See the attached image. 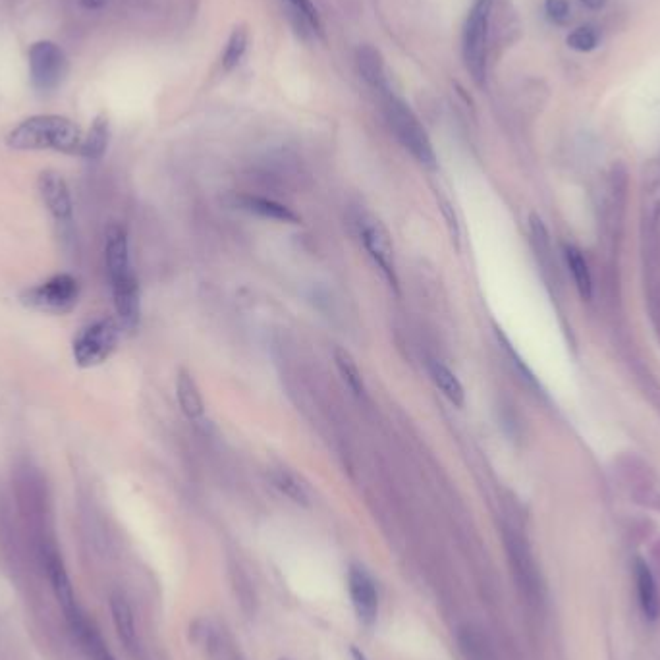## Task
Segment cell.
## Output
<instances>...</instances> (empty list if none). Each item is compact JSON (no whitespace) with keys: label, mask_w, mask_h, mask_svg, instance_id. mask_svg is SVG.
I'll return each instance as SVG.
<instances>
[{"label":"cell","mask_w":660,"mask_h":660,"mask_svg":"<svg viewBox=\"0 0 660 660\" xmlns=\"http://www.w3.org/2000/svg\"><path fill=\"white\" fill-rule=\"evenodd\" d=\"M110 139L109 118L105 114H99L89 132L83 136L82 153L80 157L87 161H101L107 153Z\"/></svg>","instance_id":"obj_18"},{"label":"cell","mask_w":660,"mask_h":660,"mask_svg":"<svg viewBox=\"0 0 660 660\" xmlns=\"http://www.w3.org/2000/svg\"><path fill=\"white\" fill-rule=\"evenodd\" d=\"M105 263L118 323L124 329L134 330L141 317L139 282L130 259L128 232L120 224H110L105 232Z\"/></svg>","instance_id":"obj_1"},{"label":"cell","mask_w":660,"mask_h":660,"mask_svg":"<svg viewBox=\"0 0 660 660\" xmlns=\"http://www.w3.org/2000/svg\"><path fill=\"white\" fill-rule=\"evenodd\" d=\"M120 323L112 317H101L78 330L72 342V356L78 367L91 369L116 352L120 342Z\"/></svg>","instance_id":"obj_6"},{"label":"cell","mask_w":660,"mask_h":660,"mask_svg":"<svg viewBox=\"0 0 660 660\" xmlns=\"http://www.w3.org/2000/svg\"><path fill=\"white\" fill-rule=\"evenodd\" d=\"M37 190H39L43 205L47 207V211L53 215V219L58 224H64V226L72 224L74 201H72L70 186L62 174H58L55 170L41 172L39 180H37Z\"/></svg>","instance_id":"obj_12"},{"label":"cell","mask_w":660,"mask_h":660,"mask_svg":"<svg viewBox=\"0 0 660 660\" xmlns=\"http://www.w3.org/2000/svg\"><path fill=\"white\" fill-rule=\"evenodd\" d=\"M176 398L180 404L182 413L190 419V421H199L205 415V402H203V394L201 388L197 385V381L193 379L192 373L182 369L178 373L176 379Z\"/></svg>","instance_id":"obj_15"},{"label":"cell","mask_w":660,"mask_h":660,"mask_svg":"<svg viewBox=\"0 0 660 660\" xmlns=\"http://www.w3.org/2000/svg\"><path fill=\"white\" fill-rule=\"evenodd\" d=\"M334 363H336L338 373L346 381V385L352 388V392L356 396H363L365 394V381H363V373H361L358 361L354 359V356L344 348H336L334 350Z\"/></svg>","instance_id":"obj_22"},{"label":"cell","mask_w":660,"mask_h":660,"mask_svg":"<svg viewBox=\"0 0 660 660\" xmlns=\"http://www.w3.org/2000/svg\"><path fill=\"white\" fill-rule=\"evenodd\" d=\"M491 12H493V0H475L464 28V60L473 82L477 85H483L487 78Z\"/></svg>","instance_id":"obj_7"},{"label":"cell","mask_w":660,"mask_h":660,"mask_svg":"<svg viewBox=\"0 0 660 660\" xmlns=\"http://www.w3.org/2000/svg\"><path fill=\"white\" fill-rule=\"evenodd\" d=\"M29 80L41 93L58 89L68 76V56L55 41H37L28 51Z\"/></svg>","instance_id":"obj_9"},{"label":"cell","mask_w":660,"mask_h":660,"mask_svg":"<svg viewBox=\"0 0 660 660\" xmlns=\"http://www.w3.org/2000/svg\"><path fill=\"white\" fill-rule=\"evenodd\" d=\"M80 302V282L68 273L51 276L20 294V303L45 315H68Z\"/></svg>","instance_id":"obj_5"},{"label":"cell","mask_w":660,"mask_h":660,"mask_svg":"<svg viewBox=\"0 0 660 660\" xmlns=\"http://www.w3.org/2000/svg\"><path fill=\"white\" fill-rule=\"evenodd\" d=\"M240 205H242V209H246V211L261 217V219L288 222V224H298L300 222V217L290 207L278 203L275 199L257 197V195H244V197H240Z\"/></svg>","instance_id":"obj_17"},{"label":"cell","mask_w":660,"mask_h":660,"mask_svg":"<svg viewBox=\"0 0 660 660\" xmlns=\"http://www.w3.org/2000/svg\"><path fill=\"white\" fill-rule=\"evenodd\" d=\"M597 43H599V33L591 26H581L568 35V45L579 53L593 51L597 47Z\"/></svg>","instance_id":"obj_25"},{"label":"cell","mask_w":660,"mask_h":660,"mask_svg":"<svg viewBox=\"0 0 660 660\" xmlns=\"http://www.w3.org/2000/svg\"><path fill=\"white\" fill-rule=\"evenodd\" d=\"M83 136L82 128L66 116L37 114L14 126L6 136V145L14 151H55L80 157Z\"/></svg>","instance_id":"obj_2"},{"label":"cell","mask_w":660,"mask_h":660,"mask_svg":"<svg viewBox=\"0 0 660 660\" xmlns=\"http://www.w3.org/2000/svg\"><path fill=\"white\" fill-rule=\"evenodd\" d=\"M109 605L112 622H114V628H116V633H118V639L122 641V645L126 647V651H130L132 655H138V626H136L134 608L130 605L128 597L124 593H120V591H114L110 595Z\"/></svg>","instance_id":"obj_13"},{"label":"cell","mask_w":660,"mask_h":660,"mask_svg":"<svg viewBox=\"0 0 660 660\" xmlns=\"http://www.w3.org/2000/svg\"><path fill=\"white\" fill-rule=\"evenodd\" d=\"M271 481H273L276 489L286 498H290L292 502H296L300 506L311 504V495H309L307 485L294 471L286 468H275L271 471Z\"/></svg>","instance_id":"obj_20"},{"label":"cell","mask_w":660,"mask_h":660,"mask_svg":"<svg viewBox=\"0 0 660 660\" xmlns=\"http://www.w3.org/2000/svg\"><path fill=\"white\" fill-rule=\"evenodd\" d=\"M294 14L302 20L303 26L305 28L313 29V31H321V20H319V14L313 6L311 0H288Z\"/></svg>","instance_id":"obj_26"},{"label":"cell","mask_w":660,"mask_h":660,"mask_svg":"<svg viewBox=\"0 0 660 660\" xmlns=\"http://www.w3.org/2000/svg\"><path fill=\"white\" fill-rule=\"evenodd\" d=\"M504 543H506L512 576H514V581H516L525 603H529L531 606L541 605L545 599V585H543L539 566L531 554L527 541L516 531H506Z\"/></svg>","instance_id":"obj_8"},{"label":"cell","mask_w":660,"mask_h":660,"mask_svg":"<svg viewBox=\"0 0 660 660\" xmlns=\"http://www.w3.org/2000/svg\"><path fill=\"white\" fill-rule=\"evenodd\" d=\"M460 651L466 660H496L493 647L481 630L466 626L458 633Z\"/></svg>","instance_id":"obj_21"},{"label":"cell","mask_w":660,"mask_h":660,"mask_svg":"<svg viewBox=\"0 0 660 660\" xmlns=\"http://www.w3.org/2000/svg\"><path fill=\"white\" fill-rule=\"evenodd\" d=\"M383 99H385L383 107H385L386 120L392 128V132L396 134V138L400 139V143L412 153L421 165L431 166V168L437 165L433 143L427 136L425 128L421 126L419 118L413 114V110L392 91H385Z\"/></svg>","instance_id":"obj_4"},{"label":"cell","mask_w":660,"mask_h":660,"mask_svg":"<svg viewBox=\"0 0 660 660\" xmlns=\"http://www.w3.org/2000/svg\"><path fill=\"white\" fill-rule=\"evenodd\" d=\"M583 6H587L589 10H601V8H605L606 2L608 0H579Z\"/></svg>","instance_id":"obj_29"},{"label":"cell","mask_w":660,"mask_h":660,"mask_svg":"<svg viewBox=\"0 0 660 660\" xmlns=\"http://www.w3.org/2000/svg\"><path fill=\"white\" fill-rule=\"evenodd\" d=\"M246 49H248V29L240 26V28L234 29L228 37L226 49L222 53V68L226 72L234 70L246 55Z\"/></svg>","instance_id":"obj_24"},{"label":"cell","mask_w":660,"mask_h":660,"mask_svg":"<svg viewBox=\"0 0 660 660\" xmlns=\"http://www.w3.org/2000/svg\"><path fill=\"white\" fill-rule=\"evenodd\" d=\"M234 660H242V659H240V657H238V659H234Z\"/></svg>","instance_id":"obj_31"},{"label":"cell","mask_w":660,"mask_h":660,"mask_svg":"<svg viewBox=\"0 0 660 660\" xmlns=\"http://www.w3.org/2000/svg\"><path fill=\"white\" fill-rule=\"evenodd\" d=\"M566 261H568L570 273L574 276V282L578 286L581 298L589 300L593 294V278H591V271H589L585 257L574 246H566Z\"/></svg>","instance_id":"obj_23"},{"label":"cell","mask_w":660,"mask_h":660,"mask_svg":"<svg viewBox=\"0 0 660 660\" xmlns=\"http://www.w3.org/2000/svg\"><path fill=\"white\" fill-rule=\"evenodd\" d=\"M545 12L552 24H566L570 20V2L568 0H547Z\"/></svg>","instance_id":"obj_27"},{"label":"cell","mask_w":660,"mask_h":660,"mask_svg":"<svg viewBox=\"0 0 660 660\" xmlns=\"http://www.w3.org/2000/svg\"><path fill=\"white\" fill-rule=\"evenodd\" d=\"M633 574H635L639 606H641L645 618L657 620V616H659V593H657V581L653 578L651 568L647 566V562L637 558L635 564H633Z\"/></svg>","instance_id":"obj_14"},{"label":"cell","mask_w":660,"mask_h":660,"mask_svg":"<svg viewBox=\"0 0 660 660\" xmlns=\"http://www.w3.org/2000/svg\"><path fill=\"white\" fill-rule=\"evenodd\" d=\"M109 2L110 0H80V4H82L85 10H101V8H105Z\"/></svg>","instance_id":"obj_28"},{"label":"cell","mask_w":660,"mask_h":660,"mask_svg":"<svg viewBox=\"0 0 660 660\" xmlns=\"http://www.w3.org/2000/svg\"><path fill=\"white\" fill-rule=\"evenodd\" d=\"M358 70L361 78L369 83L373 89L385 93L388 89V78H386L385 60L383 55L371 47L363 45L358 49Z\"/></svg>","instance_id":"obj_16"},{"label":"cell","mask_w":660,"mask_h":660,"mask_svg":"<svg viewBox=\"0 0 660 660\" xmlns=\"http://www.w3.org/2000/svg\"><path fill=\"white\" fill-rule=\"evenodd\" d=\"M359 238L363 242V248L367 249L373 263L379 267L386 282L398 290V269H396V255H394V244L390 238V232L386 230L385 224L371 213H359L358 219Z\"/></svg>","instance_id":"obj_10"},{"label":"cell","mask_w":660,"mask_h":660,"mask_svg":"<svg viewBox=\"0 0 660 660\" xmlns=\"http://www.w3.org/2000/svg\"><path fill=\"white\" fill-rule=\"evenodd\" d=\"M429 371H431L433 383L446 396V400L452 402L456 408H462L466 402V392H464L460 379L456 377V373L450 367H446L442 361H431Z\"/></svg>","instance_id":"obj_19"},{"label":"cell","mask_w":660,"mask_h":660,"mask_svg":"<svg viewBox=\"0 0 660 660\" xmlns=\"http://www.w3.org/2000/svg\"><path fill=\"white\" fill-rule=\"evenodd\" d=\"M47 570H49V578L53 583L56 601H58V605L64 612V618H66L70 630L76 635L85 657L89 660H118L114 657V653L110 651L109 645L103 639L101 632L97 630V626L87 618L85 610L78 603L72 579H70L66 568H64L62 558L56 552L49 554Z\"/></svg>","instance_id":"obj_3"},{"label":"cell","mask_w":660,"mask_h":660,"mask_svg":"<svg viewBox=\"0 0 660 660\" xmlns=\"http://www.w3.org/2000/svg\"><path fill=\"white\" fill-rule=\"evenodd\" d=\"M346 581H348L350 601H352L359 622L365 628L375 626V622L379 618V606H381L377 581L371 576V572L361 564H352L348 568Z\"/></svg>","instance_id":"obj_11"},{"label":"cell","mask_w":660,"mask_h":660,"mask_svg":"<svg viewBox=\"0 0 660 660\" xmlns=\"http://www.w3.org/2000/svg\"><path fill=\"white\" fill-rule=\"evenodd\" d=\"M352 657H354V660H367V657L359 649H356V647H352Z\"/></svg>","instance_id":"obj_30"}]
</instances>
